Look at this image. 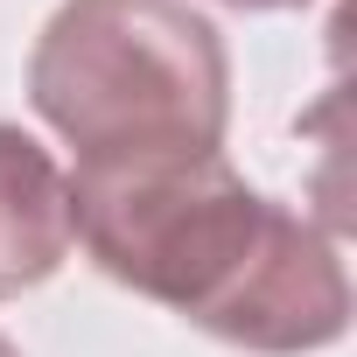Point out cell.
<instances>
[{
	"instance_id": "1",
	"label": "cell",
	"mask_w": 357,
	"mask_h": 357,
	"mask_svg": "<svg viewBox=\"0 0 357 357\" xmlns=\"http://www.w3.org/2000/svg\"><path fill=\"white\" fill-rule=\"evenodd\" d=\"M70 231L98 273L252 357H308L350 329L336 238L225 154L70 168Z\"/></svg>"
},
{
	"instance_id": "2",
	"label": "cell",
	"mask_w": 357,
	"mask_h": 357,
	"mask_svg": "<svg viewBox=\"0 0 357 357\" xmlns=\"http://www.w3.org/2000/svg\"><path fill=\"white\" fill-rule=\"evenodd\" d=\"M29 105L77 168L218 154L231 56L190 0H63L29 50Z\"/></svg>"
},
{
	"instance_id": "3",
	"label": "cell",
	"mask_w": 357,
	"mask_h": 357,
	"mask_svg": "<svg viewBox=\"0 0 357 357\" xmlns=\"http://www.w3.org/2000/svg\"><path fill=\"white\" fill-rule=\"evenodd\" d=\"M77 231H70V175L63 161L0 119V301L43 287L63 259H70Z\"/></svg>"
},
{
	"instance_id": "4",
	"label": "cell",
	"mask_w": 357,
	"mask_h": 357,
	"mask_svg": "<svg viewBox=\"0 0 357 357\" xmlns=\"http://www.w3.org/2000/svg\"><path fill=\"white\" fill-rule=\"evenodd\" d=\"M238 15H287V8H308V0H225Z\"/></svg>"
},
{
	"instance_id": "5",
	"label": "cell",
	"mask_w": 357,
	"mask_h": 357,
	"mask_svg": "<svg viewBox=\"0 0 357 357\" xmlns=\"http://www.w3.org/2000/svg\"><path fill=\"white\" fill-rule=\"evenodd\" d=\"M0 357H22V350H15V343H8V336H0Z\"/></svg>"
}]
</instances>
